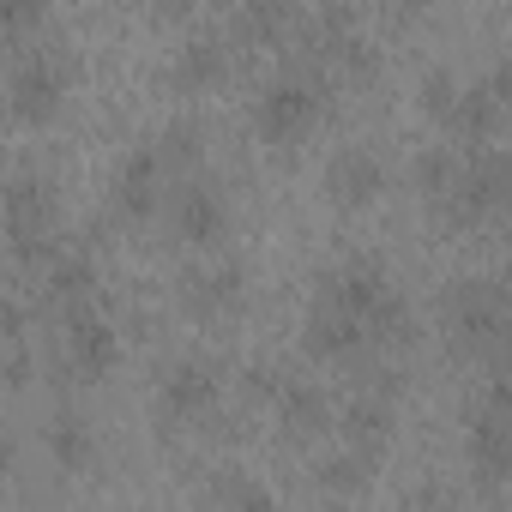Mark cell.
I'll return each mask as SVG.
<instances>
[{"label": "cell", "instance_id": "d6986e66", "mask_svg": "<svg viewBox=\"0 0 512 512\" xmlns=\"http://www.w3.org/2000/svg\"><path fill=\"white\" fill-rule=\"evenodd\" d=\"M368 470H374V458H362V452H338V458H326L320 464V476H326V488H362L368 482Z\"/></svg>", "mask_w": 512, "mask_h": 512}, {"label": "cell", "instance_id": "9c48e42d", "mask_svg": "<svg viewBox=\"0 0 512 512\" xmlns=\"http://www.w3.org/2000/svg\"><path fill=\"white\" fill-rule=\"evenodd\" d=\"M61 350H67V368L79 380H103L115 368V356H121V338H115V326H109V314L97 302H79V308H67Z\"/></svg>", "mask_w": 512, "mask_h": 512}, {"label": "cell", "instance_id": "8992f818", "mask_svg": "<svg viewBox=\"0 0 512 512\" xmlns=\"http://www.w3.org/2000/svg\"><path fill=\"white\" fill-rule=\"evenodd\" d=\"M320 103L326 97H320V85L308 73H284L253 97V127H260V139H272V145H290L320 121Z\"/></svg>", "mask_w": 512, "mask_h": 512}, {"label": "cell", "instance_id": "8fae6325", "mask_svg": "<svg viewBox=\"0 0 512 512\" xmlns=\"http://www.w3.org/2000/svg\"><path fill=\"white\" fill-rule=\"evenodd\" d=\"M326 193L344 205V211H362L386 193V163L368 151V145H338L326 157Z\"/></svg>", "mask_w": 512, "mask_h": 512}, {"label": "cell", "instance_id": "6da1fadb", "mask_svg": "<svg viewBox=\"0 0 512 512\" xmlns=\"http://www.w3.org/2000/svg\"><path fill=\"white\" fill-rule=\"evenodd\" d=\"M0 229H7L19 260H43L55 253V235H61V199H55V181L43 169H19L0 193Z\"/></svg>", "mask_w": 512, "mask_h": 512}, {"label": "cell", "instance_id": "5bb4252c", "mask_svg": "<svg viewBox=\"0 0 512 512\" xmlns=\"http://www.w3.org/2000/svg\"><path fill=\"white\" fill-rule=\"evenodd\" d=\"M43 446H49L55 470L79 476V470H91V458H97V428H91V416H85V410H73V404H67V410H55V416H49Z\"/></svg>", "mask_w": 512, "mask_h": 512}, {"label": "cell", "instance_id": "30bf717a", "mask_svg": "<svg viewBox=\"0 0 512 512\" xmlns=\"http://www.w3.org/2000/svg\"><path fill=\"white\" fill-rule=\"evenodd\" d=\"M163 193H169V169H163V157H157V145H133L127 157H121V169H115V181H109V205H115V217H151L157 205H163Z\"/></svg>", "mask_w": 512, "mask_h": 512}, {"label": "cell", "instance_id": "277c9868", "mask_svg": "<svg viewBox=\"0 0 512 512\" xmlns=\"http://www.w3.org/2000/svg\"><path fill=\"white\" fill-rule=\"evenodd\" d=\"M506 205V151L488 145V151H458V175L440 199V211L452 223H488L494 211Z\"/></svg>", "mask_w": 512, "mask_h": 512}, {"label": "cell", "instance_id": "603a6c76", "mask_svg": "<svg viewBox=\"0 0 512 512\" xmlns=\"http://www.w3.org/2000/svg\"><path fill=\"white\" fill-rule=\"evenodd\" d=\"M13 464H19V446H13L7 434H0V482H7V476H13Z\"/></svg>", "mask_w": 512, "mask_h": 512}, {"label": "cell", "instance_id": "ba28073f", "mask_svg": "<svg viewBox=\"0 0 512 512\" xmlns=\"http://www.w3.org/2000/svg\"><path fill=\"white\" fill-rule=\"evenodd\" d=\"M163 211H169V229L187 247H217L229 235V199L211 181H175L163 193Z\"/></svg>", "mask_w": 512, "mask_h": 512}, {"label": "cell", "instance_id": "3957f363", "mask_svg": "<svg viewBox=\"0 0 512 512\" xmlns=\"http://www.w3.org/2000/svg\"><path fill=\"white\" fill-rule=\"evenodd\" d=\"M440 326L458 350H500L506 338V290L494 278H452L440 290Z\"/></svg>", "mask_w": 512, "mask_h": 512}, {"label": "cell", "instance_id": "2e32d148", "mask_svg": "<svg viewBox=\"0 0 512 512\" xmlns=\"http://www.w3.org/2000/svg\"><path fill=\"white\" fill-rule=\"evenodd\" d=\"M49 284H55V296L67 308H79V302L97 296V260H91V253H79V247H67V253H55V260H49Z\"/></svg>", "mask_w": 512, "mask_h": 512}, {"label": "cell", "instance_id": "ac0fdd59", "mask_svg": "<svg viewBox=\"0 0 512 512\" xmlns=\"http://www.w3.org/2000/svg\"><path fill=\"white\" fill-rule=\"evenodd\" d=\"M452 175H458V145H434V151H422V157H416V187H422L434 205L446 199Z\"/></svg>", "mask_w": 512, "mask_h": 512}, {"label": "cell", "instance_id": "7402d4cb", "mask_svg": "<svg viewBox=\"0 0 512 512\" xmlns=\"http://www.w3.org/2000/svg\"><path fill=\"white\" fill-rule=\"evenodd\" d=\"M235 512H278V506H272V494H266V488L241 482V488H235Z\"/></svg>", "mask_w": 512, "mask_h": 512}, {"label": "cell", "instance_id": "7a4b0ae2", "mask_svg": "<svg viewBox=\"0 0 512 512\" xmlns=\"http://www.w3.org/2000/svg\"><path fill=\"white\" fill-rule=\"evenodd\" d=\"M464 470L470 482L494 500L506 488L512 470V404H506V380H488V392L470 410V434H464Z\"/></svg>", "mask_w": 512, "mask_h": 512}, {"label": "cell", "instance_id": "ffe728a7", "mask_svg": "<svg viewBox=\"0 0 512 512\" xmlns=\"http://www.w3.org/2000/svg\"><path fill=\"white\" fill-rule=\"evenodd\" d=\"M458 85L464 79H452V73H428V97H422V109L446 127V115H452V103H458Z\"/></svg>", "mask_w": 512, "mask_h": 512}, {"label": "cell", "instance_id": "4fadbf2b", "mask_svg": "<svg viewBox=\"0 0 512 512\" xmlns=\"http://www.w3.org/2000/svg\"><path fill=\"white\" fill-rule=\"evenodd\" d=\"M272 404H278L284 434H296V440H314L332 428V398L314 380H272Z\"/></svg>", "mask_w": 512, "mask_h": 512}, {"label": "cell", "instance_id": "5b68a950", "mask_svg": "<svg viewBox=\"0 0 512 512\" xmlns=\"http://www.w3.org/2000/svg\"><path fill=\"white\" fill-rule=\"evenodd\" d=\"M67 85H73V61L61 49H25L13 61V79H7V109L37 127V121H49L61 109Z\"/></svg>", "mask_w": 512, "mask_h": 512}, {"label": "cell", "instance_id": "9a60e30c", "mask_svg": "<svg viewBox=\"0 0 512 512\" xmlns=\"http://www.w3.org/2000/svg\"><path fill=\"white\" fill-rule=\"evenodd\" d=\"M223 73H229L223 37H187V43L175 49V61H169V79H175L181 91H205V85H217Z\"/></svg>", "mask_w": 512, "mask_h": 512}, {"label": "cell", "instance_id": "e0dca14e", "mask_svg": "<svg viewBox=\"0 0 512 512\" xmlns=\"http://www.w3.org/2000/svg\"><path fill=\"white\" fill-rule=\"evenodd\" d=\"M241 284H247V272H241L235 260H223V266H211V272L193 284V302H199L205 314H217V308H235V302H241Z\"/></svg>", "mask_w": 512, "mask_h": 512}, {"label": "cell", "instance_id": "52a82bcc", "mask_svg": "<svg viewBox=\"0 0 512 512\" xmlns=\"http://www.w3.org/2000/svg\"><path fill=\"white\" fill-rule=\"evenodd\" d=\"M217 398H223V368H217L211 356H181V362L157 380V422H163V428H181V422L205 416Z\"/></svg>", "mask_w": 512, "mask_h": 512}, {"label": "cell", "instance_id": "7c38bea8", "mask_svg": "<svg viewBox=\"0 0 512 512\" xmlns=\"http://www.w3.org/2000/svg\"><path fill=\"white\" fill-rule=\"evenodd\" d=\"M338 422H344V446L362 452V458H374V452L392 440V428H398V404H392L386 386H368V392H356V398L344 404Z\"/></svg>", "mask_w": 512, "mask_h": 512}, {"label": "cell", "instance_id": "44dd1931", "mask_svg": "<svg viewBox=\"0 0 512 512\" xmlns=\"http://www.w3.org/2000/svg\"><path fill=\"white\" fill-rule=\"evenodd\" d=\"M43 19V7H31V0H0V31H31Z\"/></svg>", "mask_w": 512, "mask_h": 512}]
</instances>
